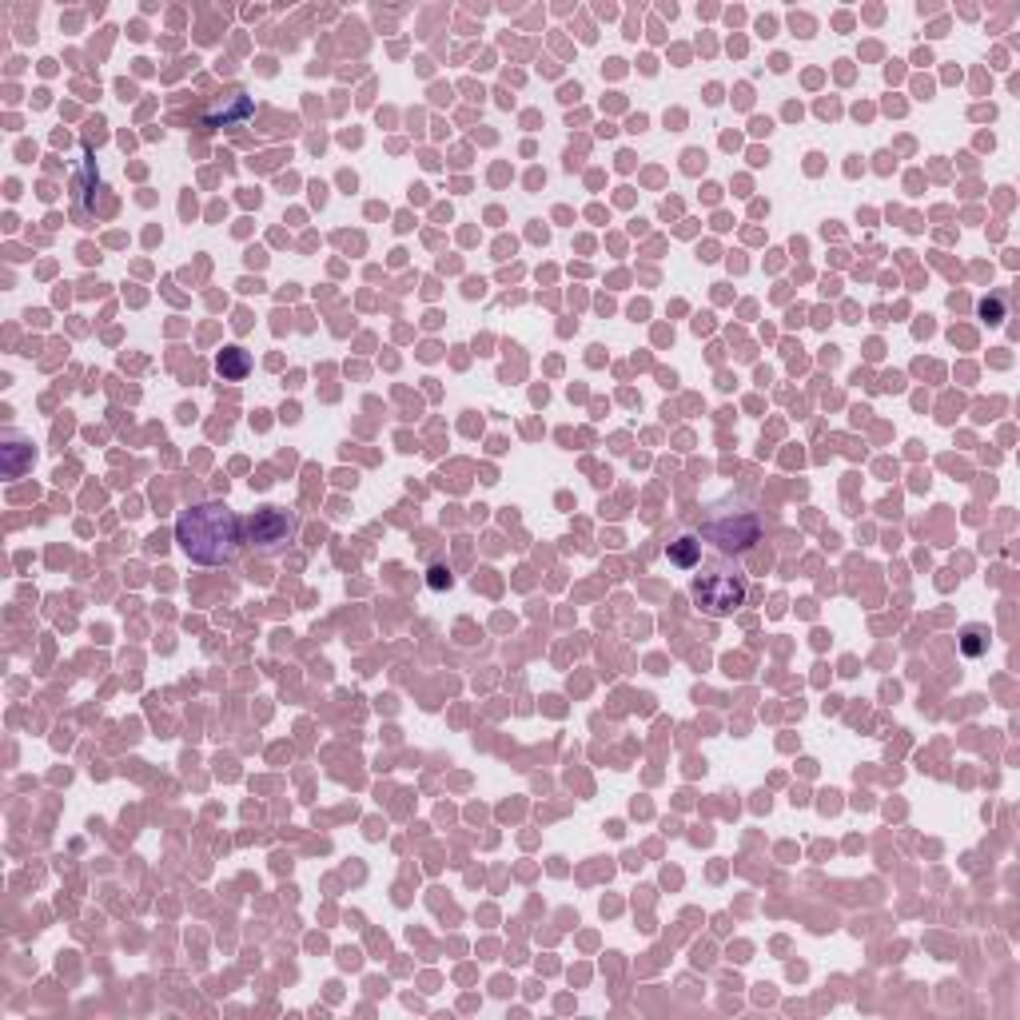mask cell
Wrapping results in <instances>:
<instances>
[{
  "mask_svg": "<svg viewBox=\"0 0 1020 1020\" xmlns=\"http://www.w3.org/2000/svg\"><path fill=\"white\" fill-rule=\"evenodd\" d=\"M175 542L192 562L224 567L239 554L244 542V518H236L224 503H200L175 518Z\"/></svg>",
  "mask_w": 1020,
  "mask_h": 1020,
  "instance_id": "6da1fadb",
  "label": "cell"
},
{
  "mask_svg": "<svg viewBox=\"0 0 1020 1020\" xmlns=\"http://www.w3.org/2000/svg\"><path fill=\"white\" fill-rule=\"evenodd\" d=\"M690 598L702 614L710 618H729L734 610L746 606L749 598V582H746V570L738 562H729L726 554H718L713 562L702 567V574H693L690 582Z\"/></svg>",
  "mask_w": 1020,
  "mask_h": 1020,
  "instance_id": "7a4b0ae2",
  "label": "cell"
},
{
  "mask_svg": "<svg viewBox=\"0 0 1020 1020\" xmlns=\"http://www.w3.org/2000/svg\"><path fill=\"white\" fill-rule=\"evenodd\" d=\"M718 554L734 559V554H746L754 542H762V514L746 503H721V506H706V518H702V534Z\"/></svg>",
  "mask_w": 1020,
  "mask_h": 1020,
  "instance_id": "3957f363",
  "label": "cell"
},
{
  "mask_svg": "<svg viewBox=\"0 0 1020 1020\" xmlns=\"http://www.w3.org/2000/svg\"><path fill=\"white\" fill-rule=\"evenodd\" d=\"M295 539V518L283 506H259L255 514L244 518V542L255 554H280Z\"/></svg>",
  "mask_w": 1020,
  "mask_h": 1020,
  "instance_id": "277c9868",
  "label": "cell"
},
{
  "mask_svg": "<svg viewBox=\"0 0 1020 1020\" xmlns=\"http://www.w3.org/2000/svg\"><path fill=\"white\" fill-rule=\"evenodd\" d=\"M666 554H670V562L678 570H693L702 562V539L698 534H678V539L666 546Z\"/></svg>",
  "mask_w": 1020,
  "mask_h": 1020,
  "instance_id": "5b68a950",
  "label": "cell"
},
{
  "mask_svg": "<svg viewBox=\"0 0 1020 1020\" xmlns=\"http://www.w3.org/2000/svg\"><path fill=\"white\" fill-rule=\"evenodd\" d=\"M985 650H989V626H977V622L964 626L961 630V654L964 658H980Z\"/></svg>",
  "mask_w": 1020,
  "mask_h": 1020,
  "instance_id": "8992f818",
  "label": "cell"
},
{
  "mask_svg": "<svg viewBox=\"0 0 1020 1020\" xmlns=\"http://www.w3.org/2000/svg\"><path fill=\"white\" fill-rule=\"evenodd\" d=\"M247 367H252V359H247V351H239V347H228L224 355H219V375L224 379H244Z\"/></svg>",
  "mask_w": 1020,
  "mask_h": 1020,
  "instance_id": "52a82bcc",
  "label": "cell"
},
{
  "mask_svg": "<svg viewBox=\"0 0 1020 1020\" xmlns=\"http://www.w3.org/2000/svg\"><path fill=\"white\" fill-rule=\"evenodd\" d=\"M21 447H24L21 434H4V475H8V479H21V475H24Z\"/></svg>",
  "mask_w": 1020,
  "mask_h": 1020,
  "instance_id": "ba28073f",
  "label": "cell"
},
{
  "mask_svg": "<svg viewBox=\"0 0 1020 1020\" xmlns=\"http://www.w3.org/2000/svg\"><path fill=\"white\" fill-rule=\"evenodd\" d=\"M431 586H434V590H443V586H451V570H443V567H434V570H431Z\"/></svg>",
  "mask_w": 1020,
  "mask_h": 1020,
  "instance_id": "9c48e42d",
  "label": "cell"
}]
</instances>
